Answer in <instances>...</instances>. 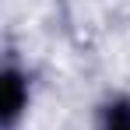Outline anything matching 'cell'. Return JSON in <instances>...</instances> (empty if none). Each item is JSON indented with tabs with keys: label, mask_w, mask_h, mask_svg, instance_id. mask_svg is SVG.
Returning <instances> with one entry per match:
<instances>
[{
	"label": "cell",
	"mask_w": 130,
	"mask_h": 130,
	"mask_svg": "<svg viewBox=\"0 0 130 130\" xmlns=\"http://www.w3.org/2000/svg\"><path fill=\"white\" fill-rule=\"evenodd\" d=\"M21 102H25L21 77H18V74H7V77H4V123H11V120L18 116Z\"/></svg>",
	"instance_id": "6da1fadb"
},
{
	"label": "cell",
	"mask_w": 130,
	"mask_h": 130,
	"mask_svg": "<svg viewBox=\"0 0 130 130\" xmlns=\"http://www.w3.org/2000/svg\"><path fill=\"white\" fill-rule=\"evenodd\" d=\"M106 130H130V106H127V102H116V106H109Z\"/></svg>",
	"instance_id": "7a4b0ae2"
}]
</instances>
